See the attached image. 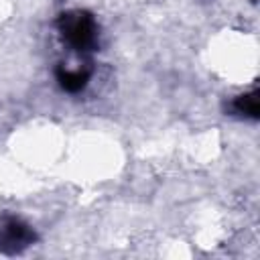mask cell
Segmentation results:
<instances>
[{
    "label": "cell",
    "mask_w": 260,
    "mask_h": 260,
    "mask_svg": "<svg viewBox=\"0 0 260 260\" xmlns=\"http://www.w3.org/2000/svg\"><path fill=\"white\" fill-rule=\"evenodd\" d=\"M30 240L26 225L16 219H8L0 225V246L2 248H20Z\"/></svg>",
    "instance_id": "cell-1"
}]
</instances>
